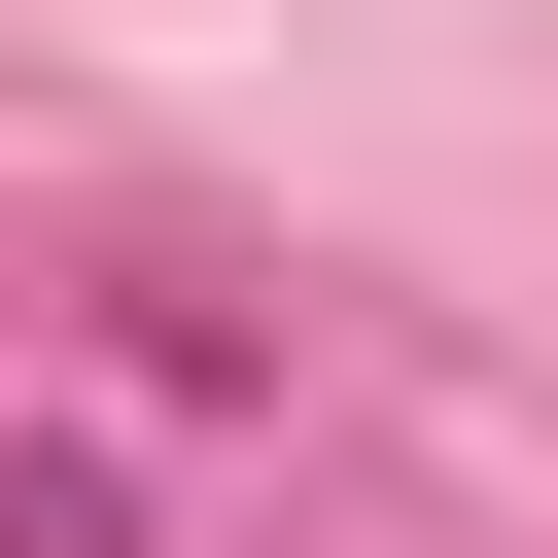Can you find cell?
Masks as SVG:
<instances>
[{
  "label": "cell",
  "instance_id": "6da1fadb",
  "mask_svg": "<svg viewBox=\"0 0 558 558\" xmlns=\"http://www.w3.org/2000/svg\"><path fill=\"white\" fill-rule=\"evenodd\" d=\"M0 558H140V488L105 453H0Z\"/></svg>",
  "mask_w": 558,
  "mask_h": 558
}]
</instances>
